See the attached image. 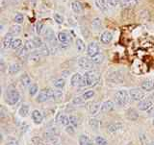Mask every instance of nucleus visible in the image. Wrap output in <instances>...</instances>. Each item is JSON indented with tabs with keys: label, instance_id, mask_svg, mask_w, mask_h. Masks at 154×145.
<instances>
[{
	"label": "nucleus",
	"instance_id": "1",
	"mask_svg": "<svg viewBox=\"0 0 154 145\" xmlns=\"http://www.w3.org/2000/svg\"><path fill=\"white\" fill-rule=\"evenodd\" d=\"M98 80V75L94 71H87L81 81L80 86H89L95 84Z\"/></svg>",
	"mask_w": 154,
	"mask_h": 145
},
{
	"label": "nucleus",
	"instance_id": "2",
	"mask_svg": "<svg viewBox=\"0 0 154 145\" xmlns=\"http://www.w3.org/2000/svg\"><path fill=\"white\" fill-rule=\"evenodd\" d=\"M19 98H20V95H19V92L14 88H10L7 89V92H6V102L9 105H16L18 101Z\"/></svg>",
	"mask_w": 154,
	"mask_h": 145
},
{
	"label": "nucleus",
	"instance_id": "3",
	"mask_svg": "<svg viewBox=\"0 0 154 145\" xmlns=\"http://www.w3.org/2000/svg\"><path fill=\"white\" fill-rule=\"evenodd\" d=\"M54 92H55V90L52 89H43L38 92L36 101L38 103L45 102V101L54 97Z\"/></svg>",
	"mask_w": 154,
	"mask_h": 145
},
{
	"label": "nucleus",
	"instance_id": "4",
	"mask_svg": "<svg viewBox=\"0 0 154 145\" xmlns=\"http://www.w3.org/2000/svg\"><path fill=\"white\" fill-rule=\"evenodd\" d=\"M129 92H127L126 90H119L116 92L115 94V98H116V101H117V103L119 105V106H126L128 103H129Z\"/></svg>",
	"mask_w": 154,
	"mask_h": 145
},
{
	"label": "nucleus",
	"instance_id": "5",
	"mask_svg": "<svg viewBox=\"0 0 154 145\" xmlns=\"http://www.w3.org/2000/svg\"><path fill=\"white\" fill-rule=\"evenodd\" d=\"M45 40L47 41L48 44L50 45L49 48H55L57 47V41L58 38L55 36L54 31L50 28H47L45 31Z\"/></svg>",
	"mask_w": 154,
	"mask_h": 145
},
{
	"label": "nucleus",
	"instance_id": "6",
	"mask_svg": "<svg viewBox=\"0 0 154 145\" xmlns=\"http://www.w3.org/2000/svg\"><path fill=\"white\" fill-rule=\"evenodd\" d=\"M78 65L82 69H93L94 66V64L91 61L90 58L82 57L78 61Z\"/></svg>",
	"mask_w": 154,
	"mask_h": 145
},
{
	"label": "nucleus",
	"instance_id": "7",
	"mask_svg": "<svg viewBox=\"0 0 154 145\" xmlns=\"http://www.w3.org/2000/svg\"><path fill=\"white\" fill-rule=\"evenodd\" d=\"M130 98L134 101H142V99L144 97V92L140 89H132L129 90Z\"/></svg>",
	"mask_w": 154,
	"mask_h": 145
},
{
	"label": "nucleus",
	"instance_id": "8",
	"mask_svg": "<svg viewBox=\"0 0 154 145\" xmlns=\"http://www.w3.org/2000/svg\"><path fill=\"white\" fill-rule=\"evenodd\" d=\"M87 53H88V56L90 58H93L96 55H98L100 51H99V46L97 43L94 41L90 42V44L88 45V48H87Z\"/></svg>",
	"mask_w": 154,
	"mask_h": 145
},
{
	"label": "nucleus",
	"instance_id": "9",
	"mask_svg": "<svg viewBox=\"0 0 154 145\" xmlns=\"http://www.w3.org/2000/svg\"><path fill=\"white\" fill-rule=\"evenodd\" d=\"M123 79V75L120 73L119 70H115L113 72H111V73L107 76V80L113 82V83H119Z\"/></svg>",
	"mask_w": 154,
	"mask_h": 145
},
{
	"label": "nucleus",
	"instance_id": "10",
	"mask_svg": "<svg viewBox=\"0 0 154 145\" xmlns=\"http://www.w3.org/2000/svg\"><path fill=\"white\" fill-rule=\"evenodd\" d=\"M19 84L22 89H26L31 86V78L27 73H23L19 78Z\"/></svg>",
	"mask_w": 154,
	"mask_h": 145
},
{
	"label": "nucleus",
	"instance_id": "11",
	"mask_svg": "<svg viewBox=\"0 0 154 145\" xmlns=\"http://www.w3.org/2000/svg\"><path fill=\"white\" fill-rule=\"evenodd\" d=\"M115 109V103L113 101L108 100V101H105V102L101 105V113H110Z\"/></svg>",
	"mask_w": 154,
	"mask_h": 145
},
{
	"label": "nucleus",
	"instance_id": "12",
	"mask_svg": "<svg viewBox=\"0 0 154 145\" xmlns=\"http://www.w3.org/2000/svg\"><path fill=\"white\" fill-rule=\"evenodd\" d=\"M95 5L100 11H103V12H107L109 8L111 7L108 0H95Z\"/></svg>",
	"mask_w": 154,
	"mask_h": 145
},
{
	"label": "nucleus",
	"instance_id": "13",
	"mask_svg": "<svg viewBox=\"0 0 154 145\" xmlns=\"http://www.w3.org/2000/svg\"><path fill=\"white\" fill-rule=\"evenodd\" d=\"M113 40V35L110 31H105L102 33V35L100 37V41L104 44H109Z\"/></svg>",
	"mask_w": 154,
	"mask_h": 145
},
{
	"label": "nucleus",
	"instance_id": "14",
	"mask_svg": "<svg viewBox=\"0 0 154 145\" xmlns=\"http://www.w3.org/2000/svg\"><path fill=\"white\" fill-rule=\"evenodd\" d=\"M32 119L36 124H41L42 122L43 116H42V113L40 112V110H33V112H32Z\"/></svg>",
	"mask_w": 154,
	"mask_h": 145
},
{
	"label": "nucleus",
	"instance_id": "15",
	"mask_svg": "<svg viewBox=\"0 0 154 145\" xmlns=\"http://www.w3.org/2000/svg\"><path fill=\"white\" fill-rule=\"evenodd\" d=\"M83 76H82L80 73H75L71 76V79H70V84L72 86H78L81 84V81Z\"/></svg>",
	"mask_w": 154,
	"mask_h": 145
},
{
	"label": "nucleus",
	"instance_id": "16",
	"mask_svg": "<svg viewBox=\"0 0 154 145\" xmlns=\"http://www.w3.org/2000/svg\"><path fill=\"white\" fill-rule=\"evenodd\" d=\"M138 107L141 110H148L152 107V102L150 100H147V99L146 100H142V101H140Z\"/></svg>",
	"mask_w": 154,
	"mask_h": 145
},
{
	"label": "nucleus",
	"instance_id": "17",
	"mask_svg": "<svg viewBox=\"0 0 154 145\" xmlns=\"http://www.w3.org/2000/svg\"><path fill=\"white\" fill-rule=\"evenodd\" d=\"M14 36L11 33H7V35L5 36L4 40H3V46L4 48H10L12 47L13 41H14Z\"/></svg>",
	"mask_w": 154,
	"mask_h": 145
},
{
	"label": "nucleus",
	"instance_id": "18",
	"mask_svg": "<svg viewBox=\"0 0 154 145\" xmlns=\"http://www.w3.org/2000/svg\"><path fill=\"white\" fill-rule=\"evenodd\" d=\"M56 120H57L58 123L64 125V126H66V127L67 126V125L70 124V122H69V117L66 116V115L63 114V113H59V114H58Z\"/></svg>",
	"mask_w": 154,
	"mask_h": 145
},
{
	"label": "nucleus",
	"instance_id": "19",
	"mask_svg": "<svg viewBox=\"0 0 154 145\" xmlns=\"http://www.w3.org/2000/svg\"><path fill=\"white\" fill-rule=\"evenodd\" d=\"M142 89L146 91H150L154 89V82L151 80H146L143 81L142 84Z\"/></svg>",
	"mask_w": 154,
	"mask_h": 145
},
{
	"label": "nucleus",
	"instance_id": "20",
	"mask_svg": "<svg viewBox=\"0 0 154 145\" xmlns=\"http://www.w3.org/2000/svg\"><path fill=\"white\" fill-rule=\"evenodd\" d=\"M42 60V55L38 54L37 51H34L33 53H31L30 57H29V61H30L31 64H37Z\"/></svg>",
	"mask_w": 154,
	"mask_h": 145
},
{
	"label": "nucleus",
	"instance_id": "21",
	"mask_svg": "<svg viewBox=\"0 0 154 145\" xmlns=\"http://www.w3.org/2000/svg\"><path fill=\"white\" fill-rule=\"evenodd\" d=\"M101 109V106L98 102H94L90 105L89 107V110H90V113L91 114H95L96 113H98Z\"/></svg>",
	"mask_w": 154,
	"mask_h": 145
},
{
	"label": "nucleus",
	"instance_id": "22",
	"mask_svg": "<svg viewBox=\"0 0 154 145\" xmlns=\"http://www.w3.org/2000/svg\"><path fill=\"white\" fill-rule=\"evenodd\" d=\"M126 117L129 120H132V121H134V120H137L138 119L139 114H138V113L134 109H129L127 112H126Z\"/></svg>",
	"mask_w": 154,
	"mask_h": 145
},
{
	"label": "nucleus",
	"instance_id": "23",
	"mask_svg": "<svg viewBox=\"0 0 154 145\" xmlns=\"http://www.w3.org/2000/svg\"><path fill=\"white\" fill-rule=\"evenodd\" d=\"M29 51L26 47H22L21 49H20V51H19V53H18V57H19V59L20 60H22V61H26L27 59L30 56H29Z\"/></svg>",
	"mask_w": 154,
	"mask_h": 145
},
{
	"label": "nucleus",
	"instance_id": "24",
	"mask_svg": "<svg viewBox=\"0 0 154 145\" xmlns=\"http://www.w3.org/2000/svg\"><path fill=\"white\" fill-rule=\"evenodd\" d=\"M138 3L137 0H120V5L123 8H131L134 7Z\"/></svg>",
	"mask_w": 154,
	"mask_h": 145
},
{
	"label": "nucleus",
	"instance_id": "25",
	"mask_svg": "<svg viewBox=\"0 0 154 145\" xmlns=\"http://www.w3.org/2000/svg\"><path fill=\"white\" fill-rule=\"evenodd\" d=\"M21 69V66L18 64H13L9 66V73L11 75H16L17 74Z\"/></svg>",
	"mask_w": 154,
	"mask_h": 145
},
{
	"label": "nucleus",
	"instance_id": "26",
	"mask_svg": "<svg viewBox=\"0 0 154 145\" xmlns=\"http://www.w3.org/2000/svg\"><path fill=\"white\" fill-rule=\"evenodd\" d=\"M71 9L75 14H80L83 10V7H82V4L79 1H73L71 3Z\"/></svg>",
	"mask_w": 154,
	"mask_h": 145
},
{
	"label": "nucleus",
	"instance_id": "27",
	"mask_svg": "<svg viewBox=\"0 0 154 145\" xmlns=\"http://www.w3.org/2000/svg\"><path fill=\"white\" fill-rule=\"evenodd\" d=\"M58 41H59L61 43H64V42H69V34L66 33V32H60L58 34Z\"/></svg>",
	"mask_w": 154,
	"mask_h": 145
},
{
	"label": "nucleus",
	"instance_id": "28",
	"mask_svg": "<svg viewBox=\"0 0 154 145\" xmlns=\"http://www.w3.org/2000/svg\"><path fill=\"white\" fill-rule=\"evenodd\" d=\"M35 51H37L38 54H41L42 56L43 55V56H47V55H49L50 54V49H49V47L48 46H46L45 44H43L42 46H41L40 48H38V49H36Z\"/></svg>",
	"mask_w": 154,
	"mask_h": 145
},
{
	"label": "nucleus",
	"instance_id": "29",
	"mask_svg": "<svg viewBox=\"0 0 154 145\" xmlns=\"http://www.w3.org/2000/svg\"><path fill=\"white\" fill-rule=\"evenodd\" d=\"M53 85H54V86L56 89H63L65 86L66 81H65V79H63V78H58V79H55L54 81H53Z\"/></svg>",
	"mask_w": 154,
	"mask_h": 145
},
{
	"label": "nucleus",
	"instance_id": "30",
	"mask_svg": "<svg viewBox=\"0 0 154 145\" xmlns=\"http://www.w3.org/2000/svg\"><path fill=\"white\" fill-rule=\"evenodd\" d=\"M29 110H30V109H29V106L26 105V104H24V105L21 106L20 109H19L18 113H19V114H20V116L26 117V116H28V114H29Z\"/></svg>",
	"mask_w": 154,
	"mask_h": 145
},
{
	"label": "nucleus",
	"instance_id": "31",
	"mask_svg": "<svg viewBox=\"0 0 154 145\" xmlns=\"http://www.w3.org/2000/svg\"><path fill=\"white\" fill-rule=\"evenodd\" d=\"M79 144L80 145H94L90 137H88L85 134H82L79 137Z\"/></svg>",
	"mask_w": 154,
	"mask_h": 145
},
{
	"label": "nucleus",
	"instance_id": "32",
	"mask_svg": "<svg viewBox=\"0 0 154 145\" xmlns=\"http://www.w3.org/2000/svg\"><path fill=\"white\" fill-rule=\"evenodd\" d=\"M20 30H21V27L18 25V24H14L11 27H10V30H9V33H11L13 36H16V35H18L19 33H20Z\"/></svg>",
	"mask_w": 154,
	"mask_h": 145
},
{
	"label": "nucleus",
	"instance_id": "33",
	"mask_svg": "<svg viewBox=\"0 0 154 145\" xmlns=\"http://www.w3.org/2000/svg\"><path fill=\"white\" fill-rule=\"evenodd\" d=\"M90 59H91V62H94V64H101V62H102L103 60H104V56H103L102 53L100 52L98 55H96V56H94L93 58H90Z\"/></svg>",
	"mask_w": 154,
	"mask_h": 145
},
{
	"label": "nucleus",
	"instance_id": "34",
	"mask_svg": "<svg viewBox=\"0 0 154 145\" xmlns=\"http://www.w3.org/2000/svg\"><path fill=\"white\" fill-rule=\"evenodd\" d=\"M122 128H123L122 124H120V123H116V124H112V125H110V126H108V130L111 133H115L119 131V130H122Z\"/></svg>",
	"mask_w": 154,
	"mask_h": 145
},
{
	"label": "nucleus",
	"instance_id": "35",
	"mask_svg": "<svg viewBox=\"0 0 154 145\" xmlns=\"http://www.w3.org/2000/svg\"><path fill=\"white\" fill-rule=\"evenodd\" d=\"M91 26L94 29V30L97 31L99 28H101L102 26V22H101V19L98 18V17H95L93 19V22H91Z\"/></svg>",
	"mask_w": 154,
	"mask_h": 145
},
{
	"label": "nucleus",
	"instance_id": "36",
	"mask_svg": "<svg viewBox=\"0 0 154 145\" xmlns=\"http://www.w3.org/2000/svg\"><path fill=\"white\" fill-rule=\"evenodd\" d=\"M76 48L77 50L79 52H84L85 51V48H86V45H85V42L81 40V38H77L76 40Z\"/></svg>",
	"mask_w": 154,
	"mask_h": 145
},
{
	"label": "nucleus",
	"instance_id": "37",
	"mask_svg": "<svg viewBox=\"0 0 154 145\" xmlns=\"http://www.w3.org/2000/svg\"><path fill=\"white\" fill-rule=\"evenodd\" d=\"M24 47H26L27 49L29 51H34L36 49V45H35V43H34L33 40H28L25 41V44H24Z\"/></svg>",
	"mask_w": 154,
	"mask_h": 145
},
{
	"label": "nucleus",
	"instance_id": "38",
	"mask_svg": "<svg viewBox=\"0 0 154 145\" xmlns=\"http://www.w3.org/2000/svg\"><path fill=\"white\" fill-rule=\"evenodd\" d=\"M21 46H22V41L20 38H16V40H14L11 48H13L14 50H17L19 48H21Z\"/></svg>",
	"mask_w": 154,
	"mask_h": 145
},
{
	"label": "nucleus",
	"instance_id": "39",
	"mask_svg": "<svg viewBox=\"0 0 154 145\" xmlns=\"http://www.w3.org/2000/svg\"><path fill=\"white\" fill-rule=\"evenodd\" d=\"M94 96V90H88V91H86L85 93H83V95H82V98H83L84 100H87V99L93 98Z\"/></svg>",
	"mask_w": 154,
	"mask_h": 145
},
{
	"label": "nucleus",
	"instance_id": "40",
	"mask_svg": "<svg viewBox=\"0 0 154 145\" xmlns=\"http://www.w3.org/2000/svg\"><path fill=\"white\" fill-rule=\"evenodd\" d=\"M38 88L36 84H33L30 86V88H29V94H30L31 96H34L38 92Z\"/></svg>",
	"mask_w": 154,
	"mask_h": 145
},
{
	"label": "nucleus",
	"instance_id": "41",
	"mask_svg": "<svg viewBox=\"0 0 154 145\" xmlns=\"http://www.w3.org/2000/svg\"><path fill=\"white\" fill-rule=\"evenodd\" d=\"M14 22L17 24H21L24 20V16L22 14H17L16 16H14Z\"/></svg>",
	"mask_w": 154,
	"mask_h": 145
},
{
	"label": "nucleus",
	"instance_id": "42",
	"mask_svg": "<svg viewBox=\"0 0 154 145\" xmlns=\"http://www.w3.org/2000/svg\"><path fill=\"white\" fill-rule=\"evenodd\" d=\"M33 41H34V43H35V45H36V48H37V49L43 45L42 40L41 38H38V37L34 38H33Z\"/></svg>",
	"mask_w": 154,
	"mask_h": 145
},
{
	"label": "nucleus",
	"instance_id": "43",
	"mask_svg": "<svg viewBox=\"0 0 154 145\" xmlns=\"http://www.w3.org/2000/svg\"><path fill=\"white\" fill-rule=\"evenodd\" d=\"M95 144L96 145H108L106 139L102 137H97L95 138Z\"/></svg>",
	"mask_w": 154,
	"mask_h": 145
},
{
	"label": "nucleus",
	"instance_id": "44",
	"mask_svg": "<svg viewBox=\"0 0 154 145\" xmlns=\"http://www.w3.org/2000/svg\"><path fill=\"white\" fill-rule=\"evenodd\" d=\"M89 124H90V126L91 127H93V128H94V129H97L98 127H99V121L98 120H96V119H94V118H93V119H90L89 120Z\"/></svg>",
	"mask_w": 154,
	"mask_h": 145
},
{
	"label": "nucleus",
	"instance_id": "45",
	"mask_svg": "<svg viewBox=\"0 0 154 145\" xmlns=\"http://www.w3.org/2000/svg\"><path fill=\"white\" fill-rule=\"evenodd\" d=\"M53 18H54V20L58 24H62L63 22H64V17H63L60 14H54V16H53Z\"/></svg>",
	"mask_w": 154,
	"mask_h": 145
},
{
	"label": "nucleus",
	"instance_id": "46",
	"mask_svg": "<svg viewBox=\"0 0 154 145\" xmlns=\"http://www.w3.org/2000/svg\"><path fill=\"white\" fill-rule=\"evenodd\" d=\"M69 122H70V124L72 125V126H77V125L79 124L78 118H77L76 116H73V115L69 116Z\"/></svg>",
	"mask_w": 154,
	"mask_h": 145
},
{
	"label": "nucleus",
	"instance_id": "47",
	"mask_svg": "<svg viewBox=\"0 0 154 145\" xmlns=\"http://www.w3.org/2000/svg\"><path fill=\"white\" fill-rule=\"evenodd\" d=\"M111 7H118L120 4V0H108Z\"/></svg>",
	"mask_w": 154,
	"mask_h": 145
},
{
	"label": "nucleus",
	"instance_id": "48",
	"mask_svg": "<svg viewBox=\"0 0 154 145\" xmlns=\"http://www.w3.org/2000/svg\"><path fill=\"white\" fill-rule=\"evenodd\" d=\"M66 132L67 133V134H74V128H73V126L72 125H67V126L66 127Z\"/></svg>",
	"mask_w": 154,
	"mask_h": 145
},
{
	"label": "nucleus",
	"instance_id": "49",
	"mask_svg": "<svg viewBox=\"0 0 154 145\" xmlns=\"http://www.w3.org/2000/svg\"><path fill=\"white\" fill-rule=\"evenodd\" d=\"M42 27H43V24L42 22H38L37 23V33L38 34H41L42 33Z\"/></svg>",
	"mask_w": 154,
	"mask_h": 145
},
{
	"label": "nucleus",
	"instance_id": "50",
	"mask_svg": "<svg viewBox=\"0 0 154 145\" xmlns=\"http://www.w3.org/2000/svg\"><path fill=\"white\" fill-rule=\"evenodd\" d=\"M81 98L82 97H76V98H74L73 99V104H80V103L83 102L84 99H81Z\"/></svg>",
	"mask_w": 154,
	"mask_h": 145
},
{
	"label": "nucleus",
	"instance_id": "51",
	"mask_svg": "<svg viewBox=\"0 0 154 145\" xmlns=\"http://www.w3.org/2000/svg\"><path fill=\"white\" fill-rule=\"evenodd\" d=\"M69 46V42H64V43H61L60 44V47L62 49H66V48H67Z\"/></svg>",
	"mask_w": 154,
	"mask_h": 145
},
{
	"label": "nucleus",
	"instance_id": "52",
	"mask_svg": "<svg viewBox=\"0 0 154 145\" xmlns=\"http://www.w3.org/2000/svg\"><path fill=\"white\" fill-rule=\"evenodd\" d=\"M6 145H17V142L16 141H9Z\"/></svg>",
	"mask_w": 154,
	"mask_h": 145
},
{
	"label": "nucleus",
	"instance_id": "53",
	"mask_svg": "<svg viewBox=\"0 0 154 145\" xmlns=\"http://www.w3.org/2000/svg\"><path fill=\"white\" fill-rule=\"evenodd\" d=\"M14 1H16V2H19V1H21V0H14Z\"/></svg>",
	"mask_w": 154,
	"mask_h": 145
},
{
	"label": "nucleus",
	"instance_id": "54",
	"mask_svg": "<svg viewBox=\"0 0 154 145\" xmlns=\"http://www.w3.org/2000/svg\"><path fill=\"white\" fill-rule=\"evenodd\" d=\"M150 145H154V141H152V142L150 143Z\"/></svg>",
	"mask_w": 154,
	"mask_h": 145
},
{
	"label": "nucleus",
	"instance_id": "55",
	"mask_svg": "<svg viewBox=\"0 0 154 145\" xmlns=\"http://www.w3.org/2000/svg\"><path fill=\"white\" fill-rule=\"evenodd\" d=\"M152 124H153V126H154V118H153V120H152Z\"/></svg>",
	"mask_w": 154,
	"mask_h": 145
},
{
	"label": "nucleus",
	"instance_id": "56",
	"mask_svg": "<svg viewBox=\"0 0 154 145\" xmlns=\"http://www.w3.org/2000/svg\"><path fill=\"white\" fill-rule=\"evenodd\" d=\"M137 1H138V2H139V1H140V0H137Z\"/></svg>",
	"mask_w": 154,
	"mask_h": 145
}]
</instances>
